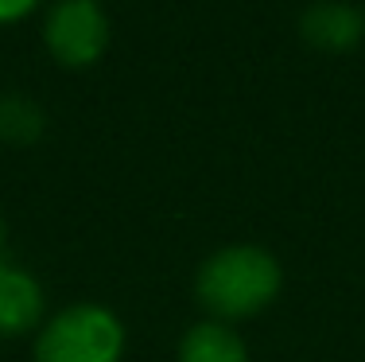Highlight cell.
Masks as SVG:
<instances>
[{
  "label": "cell",
  "instance_id": "cell-1",
  "mask_svg": "<svg viewBox=\"0 0 365 362\" xmlns=\"http://www.w3.org/2000/svg\"><path fill=\"white\" fill-rule=\"evenodd\" d=\"M280 261L260 246H225L202 261L195 277V296L210 320H245L280 296Z\"/></svg>",
  "mask_w": 365,
  "mask_h": 362
},
{
  "label": "cell",
  "instance_id": "cell-2",
  "mask_svg": "<svg viewBox=\"0 0 365 362\" xmlns=\"http://www.w3.org/2000/svg\"><path fill=\"white\" fill-rule=\"evenodd\" d=\"M125 327L101 304H71L43 320L36 335V362H120Z\"/></svg>",
  "mask_w": 365,
  "mask_h": 362
},
{
  "label": "cell",
  "instance_id": "cell-3",
  "mask_svg": "<svg viewBox=\"0 0 365 362\" xmlns=\"http://www.w3.org/2000/svg\"><path fill=\"white\" fill-rule=\"evenodd\" d=\"M43 43L63 66H90L109 47V20L98 0H55L43 20Z\"/></svg>",
  "mask_w": 365,
  "mask_h": 362
},
{
  "label": "cell",
  "instance_id": "cell-4",
  "mask_svg": "<svg viewBox=\"0 0 365 362\" xmlns=\"http://www.w3.org/2000/svg\"><path fill=\"white\" fill-rule=\"evenodd\" d=\"M299 28L303 39L319 51H350L365 36V16L361 8L346 4V0H323L303 12Z\"/></svg>",
  "mask_w": 365,
  "mask_h": 362
},
{
  "label": "cell",
  "instance_id": "cell-5",
  "mask_svg": "<svg viewBox=\"0 0 365 362\" xmlns=\"http://www.w3.org/2000/svg\"><path fill=\"white\" fill-rule=\"evenodd\" d=\"M43 327V288L31 273L0 261V335Z\"/></svg>",
  "mask_w": 365,
  "mask_h": 362
},
{
  "label": "cell",
  "instance_id": "cell-6",
  "mask_svg": "<svg viewBox=\"0 0 365 362\" xmlns=\"http://www.w3.org/2000/svg\"><path fill=\"white\" fill-rule=\"evenodd\" d=\"M179 362H249L245 339L230 323L202 320L179 343Z\"/></svg>",
  "mask_w": 365,
  "mask_h": 362
},
{
  "label": "cell",
  "instance_id": "cell-7",
  "mask_svg": "<svg viewBox=\"0 0 365 362\" xmlns=\"http://www.w3.org/2000/svg\"><path fill=\"white\" fill-rule=\"evenodd\" d=\"M39 0H0V24H16L36 8Z\"/></svg>",
  "mask_w": 365,
  "mask_h": 362
},
{
  "label": "cell",
  "instance_id": "cell-8",
  "mask_svg": "<svg viewBox=\"0 0 365 362\" xmlns=\"http://www.w3.org/2000/svg\"><path fill=\"white\" fill-rule=\"evenodd\" d=\"M0 253H4V222H0Z\"/></svg>",
  "mask_w": 365,
  "mask_h": 362
}]
</instances>
